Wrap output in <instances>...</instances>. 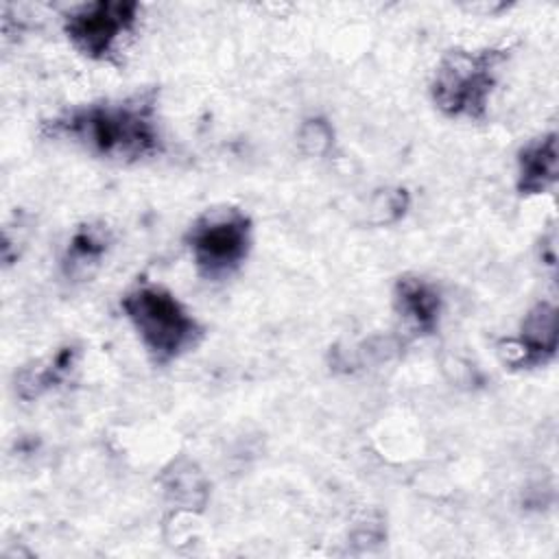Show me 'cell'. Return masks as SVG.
I'll list each match as a JSON object with an SVG mask.
<instances>
[{
  "label": "cell",
  "mask_w": 559,
  "mask_h": 559,
  "mask_svg": "<svg viewBox=\"0 0 559 559\" xmlns=\"http://www.w3.org/2000/svg\"><path fill=\"white\" fill-rule=\"evenodd\" d=\"M46 133L66 138L116 162H138L159 151L153 94L92 103L46 122Z\"/></svg>",
  "instance_id": "6da1fadb"
},
{
  "label": "cell",
  "mask_w": 559,
  "mask_h": 559,
  "mask_svg": "<svg viewBox=\"0 0 559 559\" xmlns=\"http://www.w3.org/2000/svg\"><path fill=\"white\" fill-rule=\"evenodd\" d=\"M120 306L144 349L159 365L177 360L203 336L199 321L164 286L142 282L124 293Z\"/></svg>",
  "instance_id": "7a4b0ae2"
},
{
  "label": "cell",
  "mask_w": 559,
  "mask_h": 559,
  "mask_svg": "<svg viewBox=\"0 0 559 559\" xmlns=\"http://www.w3.org/2000/svg\"><path fill=\"white\" fill-rule=\"evenodd\" d=\"M507 57L509 52L504 48H454L445 52L430 83L435 105L452 118H485L489 96Z\"/></svg>",
  "instance_id": "3957f363"
},
{
  "label": "cell",
  "mask_w": 559,
  "mask_h": 559,
  "mask_svg": "<svg viewBox=\"0 0 559 559\" xmlns=\"http://www.w3.org/2000/svg\"><path fill=\"white\" fill-rule=\"evenodd\" d=\"M186 245L201 277L225 280L251 249V218L234 205L205 210L190 225Z\"/></svg>",
  "instance_id": "277c9868"
},
{
  "label": "cell",
  "mask_w": 559,
  "mask_h": 559,
  "mask_svg": "<svg viewBox=\"0 0 559 559\" xmlns=\"http://www.w3.org/2000/svg\"><path fill=\"white\" fill-rule=\"evenodd\" d=\"M140 4L131 0H96L79 4L63 17V33L90 59L103 61L138 22Z\"/></svg>",
  "instance_id": "5b68a950"
},
{
  "label": "cell",
  "mask_w": 559,
  "mask_h": 559,
  "mask_svg": "<svg viewBox=\"0 0 559 559\" xmlns=\"http://www.w3.org/2000/svg\"><path fill=\"white\" fill-rule=\"evenodd\" d=\"M504 362L513 367L546 365L557 354V308L550 301L535 304L522 321L520 336L504 341Z\"/></svg>",
  "instance_id": "8992f818"
},
{
  "label": "cell",
  "mask_w": 559,
  "mask_h": 559,
  "mask_svg": "<svg viewBox=\"0 0 559 559\" xmlns=\"http://www.w3.org/2000/svg\"><path fill=\"white\" fill-rule=\"evenodd\" d=\"M393 308L411 332L432 334L439 325L441 295L430 282L417 275H402L393 286Z\"/></svg>",
  "instance_id": "52a82bcc"
},
{
  "label": "cell",
  "mask_w": 559,
  "mask_h": 559,
  "mask_svg": "<svg viewBox=\"0 0 559 559\" xmlns=\"http://www.w3.org/2000/svg\"><path fill=\"white\" fill-rule=\"evenodd\" d=\"M559 175L557 133H544L531 140L518 155V192L520 194H544L552 190Z\"/></svg>",
  "instance_id": "ba28073f"
},
{
  "label": "cell",
  "mask_w": 559,
  "mask_h": 559,
  "mask_svg": "<svg viewBox=\"0 0 559 559\" xmlns=\"http://www.w3.org/2000/svg\"><path fill=\"white\" fill-rule=\"evenodd\" d=\"M107 247H109V229L105 225L85 223L76 227L63 258L66 275L74 280L87 277L100 264Z\"/></svg>",
  "instance_id": "9c48e42d"
},
{
  "label": "cell",
  "mask_w": 559,
  "mask_h": 559,
  "mask_svg": "<svg viewBox=\"0 0 559 559\" xmlns=\"http://www.w3.org/2000/svg\"><path fill=\"white\" fill-rule=\"evenodd\" d=\"M162 487L166 491V498L181 509H203L207 500V483L201 474V469L188 461L177 459L170 463L168 469L162 474Z\"/></svg>",
  "instance_id": "30bf717a"
},
{
  "label": "cell",
  "mask_w": 559,
  "mask_h": 559,
  "mask_svg": "<svg viewBox=\"0 0 559 559\" xmlns=\"http://www.w3.org/2000/svg\"><path fill=\"white\" fill-rule=\"evenodd\" d=\"M76 358V349L74 347H63L61 352L55 354V358H50V362L46 367H35V369H24L17 378V391L22 397H37L41 391L59 384L68 371L72 369Z\"/></svg>",
  "instance_id": "8fae6325"
},
{
  "label": "cell",
  "mask_w": 559,
  "mask_h": 559,
  "mask_svg": "<svg viewBox=\"0 0 559 559\" xmlns=\"http://www.w3.org/2000/svg\"><path fill=\"white\" fill-rule=\"evenodd\" d=\"M332 142H334V131H332L330 122L323 118H310L299 127L297 144H299L301 153H306L310 157L325 155L332 148Z\"/></svg>",
  "instance_id": "7c38bea8"
},
{
  "label": "cell",
  "mask_w": 559,
  "mask_h": 559,
  "mask_svg": "<svg viewBox=\"0 0 559 559\" xmlns=\"http://www.w3.org/2000/svg\"><path fill=\"white\" fill-rule=\"evenodd\" d=\"M408 210V192L404 188L382 190L371 201V223L389 225L404 216Z\"/></svg>",
  "instance_id": "4fadbf2b"
}]
</instances>
